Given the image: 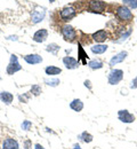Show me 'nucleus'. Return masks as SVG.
<instances>
[{
	"label": "nucleus",
	"instance_id": "f257e3e1",
	"mask_svg": "<svg viewBox=\"0 0 137 149\" xmlns=\"http://www.w3.org/2000/svg\"><path fill=\"white\" fill-rule=\"evenodd\" d=\"M21 69H22V67H21L19 61H17V56L13 54V55L10 56V62H9V64L7 67V74H14L15 72L20 71Z\"/></svg>",
	"mask_w": 137,
	"mask_h": 149
},
{
	"label": "nucleus",
	"instance_id": "f03ea898",
	"mask_svg": "<svg viewBox=\"0 0 137 149\" xmlns=\"http://www.w3.org/2000/svg\"><path fill=\"white\" fill-rule=\"evenodd\" d=\"M123 78V71L120 69H114L109 74V83L111 85H117Z\"/></svg>",
	"mask_w": 137,
	"mask_h": 149
},
{
	"label": "nucleus",
	"instance_id": "7ed1b4c3",
	"mask_svg": "<svg viewBox=\"0 0 137 149\" xmlns=\"http://www.w3.org/2000/svg\"><path fill=\"white\" fill-rule=\"evenodd\" d=\"M62 35H63V37L65 38L66 40L72 41L76 38V31H74V29L71 25L66 24V25H64L62 28Z\"/></svg>",
	"mask_w": 137,
	"mask_h": 149
},
{
	"label": "nucleus",
	"instance_id": "20e7f679",
	"mask_svg": "<svg viewBox=\"0 0 137 149\" xmlns=\"http://www.w3.org/2000/svg\"><path fill=\"white\" fill-rule=\"evenodd\" d=\"M118 117L122 123H133L135 120V116L128 110H120L118 112Z\"/></svg>",
	"mask_w": 137,
	"mask_h": 149
},
{
	"label": "nucleus",
	"instance_id": "39448f33",
	"mask_svg": "<svg viewBox=\"0 0 137 149\" xmlns=\"http://www.w3.org/2000/svg\"><path fill=\"white\" fill-rule=\"evenodd\" d=\"M117 14L121 19H127V21H128V19H133V14H131V12H130L127 7H123V6H120V7L118 8Z\"/></svg>",
	"mask_w": 137,
	"mask_h": 149
},
{
	"label": "nucleus",
	"instance_id": "423d86ee",
	"mask_svg": "<svg viewBox=\"0 0 137 149\" xmlns=\"http://www.w3.org/2000/svg\"><path fill=\"white\" fill-rule=\"evenodd\" d=\"M76 9L73 7H65L64 9H62L61 12V17L64 21H69L70 19H72L76 15Z\"/></svg>",
	"mask_w": 137,
	"mask_h": 149
},
{
	"label": "nucleus",
	"instance_id": "0eeeda50",
	"mask_svg": "<svg viewBox=\"0 0 137 149\" xmlns=\"http://www.w3.org/2000/svg\"><path fill=\"white\" fill-rule=\"evenodd\" d=\"M105 3L102 0H92L89 3V8L94 12H102L105 9Z\"/></svg>",
	"mask_w": 137,
	"mask_h": 149
},
{
	"label": "nucleus",
	"instance_id": "6e6552de",
	"mask_svg": "<svg viewBox=\"0 0 137 149\" xmlns=\"http://www.w3.org/2000/svg\"><path fill=\"white\" fill-rule=\"evenodd\" d=\"M63 63L65 64V67L67 69H76L78 68L79 62L74 58V57H71V56H65L63 58Z\"/></svg>",
	"mask_w": 137,
	"mask_h": 149
},
{
	"label": "nucleus",
	"instance_id": "1a4fd4ad",
	"mask_svg": "<svg viewBox=\"0 0 137 149\" xmlns=\"http://www.w3.org/2000/svg\"><path fill=\"white\" fill-rule=\"evenodd\" d=\"M19 142L12 138L5 139V141L2 142V149H19Z\"/></svg>",
	"mask_w": 137,
	"mask_h": 149
},
{
	"label": "nucleus",
	"instance_id": "9d476101",
	"mask_svg": "<svg viewBox=\"0 0 137 149\" xmlns=\"http://www.w3.org/2000/svg\"><path fill=\"white\" fill-rule=\"evenodd\" d=\"M47 37H48L47 30L41 29V30H38V31L33 35V40H34L36 42H43V41L47 39Z\"/></svg>",
	"mask_w": 137,
	"mask_h": 149
},
{
	"label": "nucleus",
	"instance_id": "9b49d317",
	"mask_svg": "<svg viewBox=\"0 0 137 149\" xmlns=\"http://www.w3.org/2000/svg\"><path fill=\"white\" fill-rule=\"evenodd\" d=\"M24 60L29 63V64H37L42 62V57L38 54H30V55L24 56Z\"/></svg>",
	"mask_w": 137,
	"mask_h": 149
},
{
	"label": "nucleus",
	"instance_id": "f8f14e48",
	"mask_svg": "<svg viewBox=\"0 0 137 149\" xmlns=\"http://www.w3.org/2000/svg\"><path fill=\"white\" fill-rule=\"evenodd\" d=\"M45 10L43 9H40V8H38V9H36L33 13H32V22L33 23H39V22H41L42 21V19L45 17Z\"/></svg>",
	"mask_w": 137,
	"mask_h": 149
},
{
	"label": "nucleus",
	"instance_id": "ddd939ff",
	"mask_svg": "<svg viewBox=\"0 0 137 149\" xmlns=\"http://www.w3.org/2000/svg\"><path fill=\"white\" fill-rule=\"evenodd\" d=\"M127 52H121V53H119V54H117L116 56H113L112 58H111V61H110V65H116V64H118V63H120V62H122L126 57H127Z\"/></svg>",
	"mask_w": 137,
	"mask_h": 149
},
{
	"label": "nucleus",
	"instance_id": "4468645a",
	"mask_svg": "<svg viewBox=\"0 0 137 149\" xmlns=\"http://www.w3.org/2000/svg\"><path fill=\"white\" fill-rule=\"evenodd\" d=\"M13 99H14L13 94L9 93V92H1L0 93V100L6 104H10L13 102Z\"/></svg>",
	"mask_w": 137,
	"mask_h": 149
},
{
	"label": "nucleus",
	"instance_id": "2eb2a0df",
	"mask_svg": "<svg viewBox=\"0 0 137 149\" xmlns=\"http://www.w3.org/2000/svg\"><path fill=\"white\" fill-rule=\"evenodd\" d=\"M106 37H107V35H106V32H105L104 30H99V31L95 32V33L93 35V39H94L95 41H97V42H103V41H105Z\"/></svg>",
	"mask_w": 137,
	"mask_h": 149
},
{
	"label": "nucleus",
	"instance_id": "dca6fc26",
	"mask_svg": "<svg viewBox=\"0 0 137 149\" xmlns=\"http://www.w3.org/2000/svg\"><path fill=\"white\" fill-rule=\"evenodd\" d=\"M70 107H71V109H73L74 111L79 112L83 109V103H82V101H81V100H79V99H74V100L70 103Z\"/></svg>",
	"mask_w": 137,
	"mask_h": 149
},
{
	"label": "nucleus",
	"instance_id": "f3484780",
	"mask_svg": "<svg viewBox=\"0 0 137 149\" xmlns=\"http://www.w3.org/2000/svg\"><path fill=\"white\" fill-rule=\"evenodd\" d=\"M106 49H107V46L106 45H94V46H92V52L94 53V54H103L104 52H106Z\"/></svg>",
	"mask_w": 137,
	"mask_h": 149
},
{
	"label": "nucleus",
	"instance_id": "a211bd4d",
	"mask_svg": "<svg viewBox=\"0 0 137 149\" xmlns=\"http://www.w3.org/2000/svg\"><path fill=\"white\" fill-rule=\"evenodd\" d=\"M61 72H62V69L57 68V67L50 65V67H47L46 68V74H48V76H56V74H61Z\"/></svg>",
	"mask_w": 137,
	"mask_h": 149
},
{
	"label": "nucleus",
	"instance_id": "6ab92c4d",
	"mask_svg": "<svg viewBox=\"0 0 137 149\" xmlns=\"http://www.w3.org/2000/svg\"><path fill=\"white\" fill-rule=\"evenodd\" d=\"M88 65H89L92 69H101V68L103 67V63H102L101 61H98V60H93V61H90V62L88 63Z\"/></svg>",
	"mask_w": 137,
	"mask_h": 149
},
{
	"label": "nucleus",
	"instance_id": "aec40b11",
	"mask_svg": "<svg viewBox=\"0 0 137 149\" xmlns=\"http://www.w3.org/2000/svg\"><path fill=\"white\" fill-rule=\"evenodd\" d=\"M80 139L83 141V142H92L93 141V135L92 134H89V133H87V132H83L81 135H80Z\"/></svg>",
	"mask_w": 137,
	"mask_h": 149
},
{
	"label": "nucleus",
	"instance_id": "412c9836",
	"mask_svg": "<svg viewBox=\"0 0 137 149\" xmlns=\"http://www.w3.org/2000/svg\"><path fill=\"white\" fill-rule=\"evenodd\" d=\"M59 49V46L56 45V44H50V45L47 46V51L50 52V53H53V54H56Z\"/></svg>",
	"mask_w": 137,
	"mask_h": 149
},
{
	"label": "nucleus",
	"instance_id": "4be33fe9",
	"mask_svg": "<svg viewBox=\"0 0 137 149\" xmlns=\"http://www.w3.org/2000/svg\"><path fill=\"white\" fill-rule=\"evenodd\" d=\"M45 83L49 86H57L59 84V78H50V79H45Z\"/></svg>",
	"mask_w": 137,
	"mask_h": 149
},
{
	"label": "nucleus",
	"instance_id": "5701e85b",
	"mask_svg": "<svg viewBox=\"0 0 137 149\" xmlns=\"http://www.w3.org/2000/svg\"><path fill=\"white\" fill-rule=\"evenodd\" d=\"M123 3L129 6L130 8H136L137 7V0H123Z\"/></svg>",
	"mask_w": 137,
	"mask_h": 149
},
{
	"label": "nucleus",
	"instance_id": "b1692460",
	"mask_svg": "<svg viewBox=\"0 0 137 149\" xmlns=\"http://www.w3.org/2000/svg\"><path fill=\"white\" fill-rule=\"evenodd\" d=\"M31 126H32V123H31L30 120H24V122L22 123V129L24 131H29Z\"/></svg>",
	"mask_w": 137,
	"mask_h": 149
},
{
	"label": "nucleus",
	"instance_id": "393cba45",
	"mask_svg": "<svg viewBox=\"0 0 137 149\" xmlns=\"http://www.w3.org/2000/svg\"><path fill=\"white\" fill-rule=\"evenodd\" d=\"M32 93L34 95H39L41 93V88H40L39 85H33L32 86Z\"/></svg>",
	"mask_w": 137,
	"mask_h": 149
},
{
	"label": "nucleus",
	"instance_id": "a878e982",
	"mask_svg": "<svg viewBox=\"0 0 137 149\" xmlns=\"http://www.w3.org/2000/svg\"><path fill=\"white\" fill-rule=\"evenodd\" d=\"M130 87L131 88H137V77L131 81V84H130Z\"/></svg>",
	"mask_w": 137,
	"mask_h": 149
},
{
	"label": "nucleus",
	"instance_id": "bb28decb",
	"mask_svg": "<svg viewBox=\"0 0 137 149\" xmlns=\"http://www.w3.org/2000/svg\"><path fill=\"white\" fill-rule=\"evenodd\" d=\"M79 51H80V57H81V58H85V57H86V54H85V52H83V49H82V47H80V48H79Z\"/></svg>",
	"mask_w": 137,
	"mask_h": 149
},
{
	"label": "nucleus",
	"instance_id": "cd10ccee",
	"mask_svg": "<svg viewBox=\"0 0 137 149\" xmlns=\"http://www.w3.org/2000/svg\"><path fill=\"white\" fill-rule=\"evenodd\" d=\"M85 86H88V88H92V86H90V81H89V80H86V81H85Z\"/></svg>",
	"mask_w": 137,
	"mask_h": 149
},
{
	"label": "nucleus",
	"instance_id": "c85d7f7f",
	"mask_svg": "<svg viewBox=\"0 0 137 149\" xmlns=\"http://www.w3.org/2000/svg\"><path fill=\"white\" fill-rule=\"evenodd\" d=\"M34 149H45L41 145H39V143H37L36 146H34Z\"/></svg>",
	"mask_w": 137,
	"mask_h": 149
},
{
	"label": "nucleus",
	"instance_id": "c756f323",
	"mask_svg": "<svg viewBox=\"0 0 137 149\" xmlns=\"http://www.w3.org/2000/svg\"><path fill=\"white\" fill-rule=\"evenodd\" d=\"M29 145H30V140H28V141L25 142V149H30L29 148Z\"/></svg>",
	"mask_w": 137,
	"mask_h": 149
},
{
	"label": "nucleus",
	"instance_id": "7c9ffc66",
	"mask_svg": "<svg viewBox=\"0 0 137 149\" xmlns=\"http://www.w3.org/2000/svg\"><path fill=\"white\" fill-rule=\"evenodd\" d=\"M73 149H81V147H80V146H79V145H76V146H74V147H73Z\"/></svg>",
	"mask_w": 137,
	"mask_h": 149
},
{
	"label": "nucleus",
	"instance_id": "2f4dec72",
	"mask_svg": "<svg viewBox=\"0 0 137 149\" xmlns=\"http://www.w3.org/2000/svg\"><path fill=\"white\" fill-rule=\"evenodd\" d=\"M8 39H14V40H17V37L14 36V37H8Z\"/></svg>",
	"mask_w": 137,
	"mask_h": 149
},
{
	"label": "nucleus",
	"instance_id": "473e14b6",
	"mask_svg": "<svg viewBox=\"0 0 137 149\" xmlns=\"http://www.w3.org/2000/svg\"><path fill=\"white\" fill-rule=\"evenodd\" d=\"M53 1H54V0H52V2H53Z\"/></svg>",
	"mask_w": 137,
	"mask_h": 149
},
{
	"label": "nucleus",
	"instance_id": "72a5a7b5",
	"mask_svg": "<svg viewBox=\"0 0 137 149\" xmlns=\"http://www.w3.org/2000/svg\"><path fill=\"white\" fill-rule=\"evenodd\" d=\"M0 79H1V78H0Z\"/></svg>",
	"mask_w": 137,
	"mask_h": 149
}]
</instances>
